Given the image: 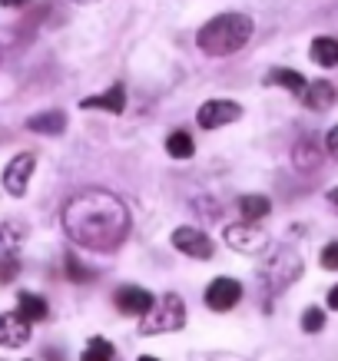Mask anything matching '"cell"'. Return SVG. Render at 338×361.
I'll list each match as a JSON object with an SVG mask.
<instances>
[{"mask_svg":"<svg viewBox=\"0 0 338 361\" xmlns=\"http://www.w3.org/2000/svg\"><path fill=\"white\" fill-rule=\"evenodd\" d=\"M64 229L83 249L113 252L130 235V212L120 196L107 189H87L66 202Z\"/></svg>","mask_w":338,"mask_h":361,"instance_id":"cell-1","label":"cell"},{"mask_svg":"<svg viewBox=\"0 0 338 361\" xmlns=\"http://www.w3.org/2000/svg\"><path fill=\"white\" fill-rule=\"evenodd\" d=\"M252 30L255 27H252V20L246 13H219V17H212L199 30L196 44L209 56H229V54H239L242 47L249 44Z\"/></svg>","mask_w":338,"mask_h":361,"instance_id":"cell-2","label":"cell"},{"mask_svg":"<svg viewBox=\"0 0 338 361\" xmlns=\"http://www.w3.org/2000/svg\"><path fill=\"white\" fill-rule=\"evenodd\" d=\"M186 325V305L176 292H166L163 298H156L153 308L140 315V335H166V331H179Z\"/></svg>","mask_w":338,"mask_h":361,"instance_id":"cell-3","label":"cell"},{"mask_svg":"<svg viewBox=\"0 0 338 361\" xmlns=\"http://www.w3.org/2000/svg\"><path fill=\"white\" fill-rule=\"evenodd\" d=\"M298 275H302V259H298L292 249H279L275 255L265 259V265H262V282L269 288V295L289 288Z\"/></svg>","mask_w":338,"mask_h":361,"instance_id":"cell-4","label":"cell"},{"mask_svg":"<svg viewBox=\"0 0 338 361\" xmlns=\"http://www.w3.org/2000/svg\"><path fill=\"white\" fill-rule=\"evenodd\" d=\"M222 239L242 255H259V252L269 249V235L259 229V222H232V226L222 229Z\"/></svg>","mask_w":338,"mask_h":361,"instance_id":"cell-5","label":"cell"},{"mask_svg":"<svg viewBox=\"0 0 338 361\" xmlns=\"http://www.w3.org/2000/svg\"><path fill=\"white\" fill-rule=\"evenodd\" d=\"M239 116H242V106L232 103V99H206L196 113V120L203 130H219V126H226V123H236Z\"/></svg>","mask_w":338,"mask_h":361,"instance_id":"cell-6","label":"cell"},{"mask_svg":"<svg viewBox=\"0 0 338 361\" xmlns=\"http://www.w3.org/2000/svg\"><path fill=\"white\" fill-rule=\"evenodd\" d=\"M239 298H242V285L236 282V279H229V275L212 279L206 288V305L212 308V312H229V308L239 305Z\"/></svg>","mask_w":338,"mask_h":361,"instance_id":"cell-7","label":"cell"},{"mask_svg":"<svg viewBox=\"0 0 338 361\" xmlns=\"http://www.w3.org/2000/svg\"><path fill=\"white\" fill-rule=\"evenodd\" d=\"M33 166H37L33 153H20V156H13L11 163H7V169H4V189H7L11 196L20 199L23 192H27L30 176H33Z\"/></svg>","mask_w":338,"mask_h":361,"instance_id":"cell-8","label":"cell"},{"mask_svg":"<svg viewBox=\"0 0 338 361\" xmlns=\"http://www.w3.org/2000/svg\"><path fill=\"white\" fill-rule=\"evenodd\" d=\"M173 245L189 259H212V239H209L203 229H193V226H183V229L173 232Z\"/></svg>","mask_w":338,"mask_h":361,"instance_id":"cell-9","label":"cell"},{"mask_svg":"<svg viewBox=\"0 0 338 361\" xmlns=\"http://www.w3.org/2000/svg\"><path fill=\"white\" fill-rule=\"evenodd\" d=\"M30 341V322L20 312H4L0 315V345L4 348H20Z\"/></svg>","mask_w":338,"mask_h":361,"instance_id":"cell-10","label":"cell"},{"mask_svg":"<svg viewBox=\"0 0 338 361\" xmlns=\"http://www.w3.org/2000/svg\"><path fill=\"white\" fill-rule=\"evenodd\" d=\"M113 302H116V308H120L123 315H146L156 298L146 288H140V285H123V288H116Z\"/></svg>","mask_w":338,"mask_h":361,"instance_id":"cell-11","label":"cell"},{"mask_svg":"<svg viewBox=\"0 0 338 361\" xmlns=\"http://www.w3.org/2000/svg\"><path fill=\"white\" fill-rule=\"evenodd\" d=\"M83 110H107V113H123L126 110V90L116 83V87H109L107 93H99V97H87L80 103Z\"/></svg>","mask_w":338,"mask_h":361,"instance_id":"cell-12","label":"cell"},{"mask_svg":"<svg viewBox=\"0 0 338 361\" xmlns=\"http://www.w3.org/2000/svg\"><path fill=\"white\" fill-rule=\"evenodd\" d=\"M292 163H295V169H302V173H312V169L322 166V149H318V142L312 140V136H302V140L295 142Z\"/></svg>","mask_w":338,"mask_h":361,"instance_id":"cell-13","label":"cell"},{"mask_svg":"<svg viewBox=\"0 0 338 361\" xmlns=\"http://www.w3.org/2000/svg\"><path fill=\"white\" fill-rule=\"evenodd\" d=\"M302 103H306L308 110H328V106L335 103V87H332L328 80H315V83H308L306 87Z\"/></svg>","mask_w":338,"mask_h":361,"instance_id":"cell-14","label":"cell"},{"mask_svg":"<svg viewBox=\"0 0 338 361\" xmlns=\"http://www.w3.org/2000/svg\"><path fill=\"white\" fill-rule=\"evenodd\" d=\"M27 130L30 133H44V136H60L66 130V116L60 110H50V113H37L27 120Z\"/></svg>","mask_w":338,"mask_h":361,"instance_id":"cell-15","label":"cell"},{"mask_svg":"<svg viewBox=\"0 0 338 361\" xmlns=\"http://www.w3.org/2000/svg\"><path fill=\"white\" fill-rule=\"evenodd\" d=\"M312 60H315L318 66H325V70H332V66H338V40L335 37H318V40H312Z\"/></svg>","mask_w":338,"mask_h":361,"instance_id":"cell-16","label":"cell"},{"mask_svg":"<svg viewBox=\"0 0 338 361\" xmlns=\"http://www.w3.org/2000/svg\"><path fill=\"white\" fill-rule=\"evenodd\" d=\"M272 212V202L265 196H242L239 199V216L246 222H259V219H265Z\"/></svg>","mask_w":338,"mask_h":361,"instance_id":"cell-17","label":"cell"},{"mask_svg":"<svg viewBox=\"0 0 338 361\" xmlns=\"http://www.w3.org/2000/svg\"><path fill=\"white\" fill-rule=\"evenodd\" d=\"M269 83H272V87H285L289 93H295V97H302V93H306V87H308L302 73H295V70H282V66L269 73Z\"/></svg>","mask_w":338,"mask_h":361,"instance_id":"cell-18","label":"cell"},{"mask_svg":"<svg viewBox=\"0 0 338 361\" xmlns=\"http://www.w3.org/2000/svg\"><path fill=\"white\" fill-rule=\"evenodd\" d=\"M166 153L173 156V159H189V156L196 153V142H193V136L183 130L169 133V140H166Z\"/></svg>","mask_w":338,"mask_h":361,"instance_id":"cell-19","label":"cell"},{"mask_svg":"<svg viewBox=\"0 0 338 361\" xmlns=\"http://www.w3.org/2000/svg\"><path fill=\"white\" fill-rule=\"evenodd\" d=\"M17 308H20V315L27 318V322H40V318H47V302L40 295H33V292H20Z\"/></svg>","mask_w":338,"mask_h":361,"instance_id":"cell-20","label":"cell"},{"mask_svg":"<svg viewBox=\"0 0 338 361\" xmlns=\"http://www.w3.org/2000/svg\"><path fill=\"white\" fill-rule=\"evenodd\" d=\"M80 361H113V345L107 338H90Z\"/></svg>","mask_w":338,"mask_h":361,"instance_id":"cell-21","label":"cell"},{"mask_svg":"<svg viewBox=\"0 0 338 361\" xmlns=\"http://www.w3.org/2000/svg\"><path fill=\"white\" fill-rule=\"evenodd\" d=\"M20 242H23V229L17 222H4L0 226V245L7 252H13V245H20Z\"/></svg>","mask_w":338,"mask_h":361,"instance_id":"cell-22","label":"cell"},{"mask_svg":"<svg viewBox=\"0 0 338 361\" xmlns=\"http://www.w3.org/2000/svg\"><path fill=\"white\" fill-rule=\"evenodd\" d=\"M66 275H70L73 282H90V279H93V269H87L77 255H66Z\"/></svg>","mask_w":338,"mask_h":361,"instance_id":"cell-23","label":"cell"},{"mask_svg":"<svg viewBox=\"0 0 338 361\" xmlns=\"http://www.w3.org/2000/svg\"><path fill=\"white\" fill-rule=\"evenodd\" d=\"M17 272H20V259H17L13 252H7V255L0 259V282H13Z\"/></svg>","mask_w":338,"mask_h":361,"instance_id":"cell-24","label":"cell"},{"mask_svg":"<svg viewBox=\"0 0 338 361\" xmlns=\"http://www.w3.org/2000/svg\"><path fill=\"white\" fill-rule=\"evenodd\" d=\"M302 329L306 331H322L325 329V312L322 308H306V315H302Z\"/></svg>","mask_w":338,"mask_h":361,"instance_id":"cell-25","label":"cell"},{"mask_svg":"<svg viewBox=\"0 0 338 361\" xmlns=\"http://www.w3.org/2000/svg\"><path fill=\"white\" fill-rule=\"evenodd\" d=\"M322 269L338 272V242H328L325 249H322Z\"/></svg>","mask_w":338,"mask_h":361,"instance_id":"cell-26","label":"cell"},{"mask_svg":"<svg viewBox=\"0 0 338 361\" xmlns=\"http://www.w3.org/2000/svg\"><path fill=\"white\" fill-rule=\"evenodd\" d=\"M325 149L338 159V126H332V130H328V136H325Z\"/></svg>","mask_w":338,"mask_h":361,"instance_id":"cell-27","label":"cell"},{"mask_svg":"<svg viewBox=\"0 0 338 361\" xmlns=\"http://www.w3.org/2000/svg\"><path fill=\"white\" fill-rule=\"evenodd\" d=\"M328 308H335V312H338V285L328 292Z\"/></svg>","mask_w":338,"mask_h":361,"instance_id":"cell-28","label":"cell"},{"mask_svg":"<svg viewBox=\"0 0 338 361\" xmlns=\"http://www.w3.org/2000/svg\"><path fill=\"white\" fill-rule=\"evenodd\" d=\"M30 0H0V7H27Z\"/></svg>","mask_w":338,"mask_h":361,"instance_id":"cell-29","label":"cell"},{"mask_svg":"<svg viewBox=\"0 0 338 361\" xmlns=\"http://www.w3.org/2000/svg\"><path fill=\"white\" fill-rule=\"evenodd\" d=\"M328 202H332V206L338 209V189H332V192H328Z\"/></svg>","mask_w":338,"mask_h":361,"instance_id":"cell-30","label":"cell"},{"mask_svg":"<svg viewBox=\"0 0 338 361\" xmlns=\"http://www.w3.org/2000/svg\"><path fill=\"white\" fill-rule=\"evenodd\" d=\"M140 361H159V358H153V355H143V358Z\"/></svg>","mask_w":338,"mask_h":361,"instance_id":"cell-31","label":"cell"},{"mask_svg":"<svg viewBox=\"0 0 338 361\" xmlns=\"http://www.w3.org/2000/svg\"><path fill=\"white\" fill-rule=\"evenodd\" d=\"M73 4H93V0H73Z\"/></svg>","mask_w":338,"mask_h":361,"instance_id":"cell-32","label":"cell"},{"mask_svg":"<svg viewBox=\"0 0 338 361\" xmlns=\"http://www.w3.org/2000/svg\"><path fill=\"white\" fill-rule=\"evenodd\" d=\"M0 60H4V50H0Z\"/></svg>","mask_w":338,"mask_h":361,"instance_id":"cell-33","label":"cell"}]
</instances>
